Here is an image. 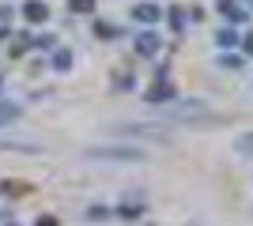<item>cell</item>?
I'll return each mask as SVG.
<instances>
[{
  "mask_svg": "<svg viewBox=\"0 0 253 226\" xmlns=\"http://www.w3.org/2000/svg\"><path fill=\"white\" fill-rule=\"evenodd\" d=\"M91 4L95 0H72V11H91Z\"/></svg>",
  "mask_w": 253,
  "mask_h": 226,
  "instance_id": "30bf717a",
  "label": "cell"
},
{
  "mask_svg": "<svg viewBox=\"0 0 253 226\" xmlns=\"http://www.w3.org/2000/svg\"><path fill=\"white\" fill-rule=\"evenodd\" d=\"M219 11H227V15H231L234 23L242 19V8H238V4H234V0H219Z\"/></svg>",
  "mask_w": 253,
  "mask_h": 226,
  "instance_id": "ba28073f",
  "label": "cell"
},
{
  "mask_svg": "<svg viewBox=\"0 0 253 226\" xmlns=\"http://www.w3.org/2000/svg\"><path fill=\"white\" fill-rule=\"evenodd\" d=\"M95 159H117V162H132V159H144V151L136 147H102V151H91Z\"/></svg>",
  "mask_w": 253,
  "mask_h": 226,
  "instance_id": "6da1fadb",
  "label": "cell"
},
{
  "mask_svg": "<svg viewBox=\"0 0 253 226\" xmlns=\"http://www.w3.org/2000/svg\"><path fill=\"white\" fill-rule=\"evenodd\" d=\"M170 98H174L170 83H159V87H151V102H170Z\"/></svg>",
  "mask_w": 253,
  "mask_h": 226,
  "instance_id": "8992f818",
  "label": "cell"
},
{
  "mask_svg": "<svg viewBox=\"0 0 253 226\" xmlns=\"http://www.w3.org/2000/svg\"><path fill=\"white\" fill-rule=\"evenodd\" d=\"M27 19H31V23L45 19V4H38V0H31V4H27Z\"/></svg>",
  "mask_w": 253,
  "mask_h": 226,
  "instance_id": "52a82bcc",
  "label": "cell"
},
{
  "mask_svg": "<svg viewBox=\"0 0 253 226\" xmlns=\"http://www.w3.org/2000/svg\"><path fill=\"white\" fill-rule=\"evenodd\" d=\"M136 49H140V53H144V57H151V53H155V49H159V34L144 31V34H140V42H136Z\"/></svg>",
  "mask_w": 253,
  "mask_h": 226,
  "instance_id": "3957f363",
  "label": "cell"
},
{
  "mask_svg": "<svg viewBox=\"0 0 253 226\" xmlns=\"http://www.w3.org/2000/svg\"><path fill=\"white\" fill-rule=\"evenodd\" d=\"M132 15H136L140 23H155V19H163V8H155V4H136Z\"/></svg>",
  "mask_w": 253,
  "mask_h": 226,
  "instance_id": "7a4b0ae2",
  "label": "cell"
},
{
  "mask_svg": "<svg viewBox=\"0 0 253 226\" xmlns=\"http://www.w3.org/2000/svg\"><path fill=\"white\" fill-rule=\"evenodd\" d=\"M19 117V106H11V102H0V129L11 125V121Z\"/></svg>",
  "mask_w": 253,
  "mask_h": 226,
  "instance_id": "277c9868",
  "label": "cell"
},
{
  "mask_svg": "<svg viewBox=\"0 0 253 226\" xmlns=\"http://www.w3.org/2000/svg\"><path fill=\"white\" fill-rule=\"evenodd\" d=\"M234 42H238V34H234V31H219V45H227V49H231Z\"/></svg>",
  "mask_w": 253,
  "mask_h": 226,
  "instance_id": "9c48e42d",
  "label": "cell"
},
{
  "mask_svg": "<svg viewBox=\"0 0 253 226\" xmlns=\"http://www.w3.org/2000/svg\"><path fill=\"white\" fill-rule=\"evenodd\" d=\"M53 68H57V72H68V68H72V53H68V49H57V53H53Z\"/></svg>",
  "mask_w": 253,
  "mask_h": 226,
  "instance_id": "5b68a950",
  "label": "cell"
},
{
  "mask_svg": "<svg viewBox=\"0 0 253 226\" xmlns=\"http://www.w3.org/2000/svg\"><path fill=\"white\" fill-rule=\"evenodd\" d=\"M246 49H250V53H253V34H250V38H246Z\"/></svg>",
  "mask_w": 253,
  "mask_h": 226,
  "instance_id": "8fae6325",
  "label": "cell"
}]
</instances>
